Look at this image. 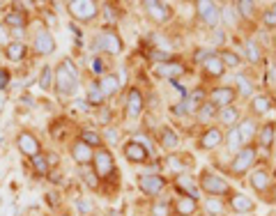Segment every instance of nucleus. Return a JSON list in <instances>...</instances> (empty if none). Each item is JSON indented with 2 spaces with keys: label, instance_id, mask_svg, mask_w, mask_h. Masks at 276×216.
Returning a JSON list of instances; mask_svg holds the SVG:
<instances>
[{
  "label": "nucleus",
  "instance_id": "1",
  "mask_svg": "<svg viewBox=\"0 0 276 216\" xmlns=\"http://www.w3.org/2000/svg\"><path fill=\"white\" fill-rule=\"evenodd\" d=\"M53 83H55V90H58L60 97L74 94V90L78 87V71H76L71 60H65V62L55 69V81Z\"/></svg>",
  "mask_w": 276,
  "mask_h": 216
},
{
  "label": "nucleus",
  "instance_id": "2",
  "mask_svg": "<svg viewBox=\"0 0 276 216\" xmlns=\"http://www.w3.org/2000/svg\"><path fill=\"white\" fill-rule=\"evenodd\" d=\"M201 186H203V191H205V193H212L214 198L230 191V186H228L226 179H221L219 175H212V173L203 175V177H201Z\"/></svg>",
  "mask_w": 276,
  "mask_h": 216
},
{
  "label": "nucleus",
  "instance_id": "3",
  "mask_svg": "<svg viewBox=\"0 0 276 216\" xmlns=\"http://www.w3.org/2000/svg\"><path fill=\"white\" fill-rule=\"evenodd\" d=\"M69 12L71 17L78 19V21H90V19L97 17V5L90 3V0H71Z\"/></svg>",
  "mask_w": 276,
  "mask_h": 216
},
{
  "label": "nucleus",
  "instance_id": "4",
  "mask_svg": "<svg viewBox=\"0 0 276 216\" xmlns=\"http://www.w3.org/2000/svg\"><path fill=\"white\" fill-rule=\"evenodd\" d=\"M92 163H95V173H97L99 177H111V175L115 173V163H113V157H111L109 150H99L97 154H95V159H92Z\"/></svg>",
  "mask_w": 276,
  "mask_h": 216
},
{
  "label": "nucleus",
  "instance_id": "5",
  "mask_svg": "<svg viewBox=\"0 0 276 216\" xmlns=\"http://www.w3.org/2000/svg\"><path fill=\"white\" fill-rule=\"evenodd\" d=\"M253 161H255V150H253V147H244V150L237 152V157L233 159L230 170H233L235 175H242V173H246V170L253 166Z\"/></svg>",
  "mask_w": 276,
  "mask_h": 216
},
{
  "label": "nucleus",
  "instance_id": "6",
  "mask_svg": "<svg viewBox=\"0 0 276 216\" xmlns=\"http://www.w3.org/2000/svg\"><path fill=\"white\" fill-rule=\"evenodd\" d=\"M95 44H97V49L106 51V53H113V55H118L120 51H122V42H120V37L115 33H111V30H104L102 35H97Z\"/></svg>",
  "mask_w": 276,
  "mask_h": 216
},
{
  "label": "nucleus",
  "instance_id": "7",
  "mask_svg": "<svg viewBox=\"0 0 276 216\" xmlns=\"http://www.w3.org/2000/svg\"><path fill=\"white\" fill-rule=\"evenodd\" d=\"M196 7H198V14L203 17V21H205L207 26H210V28H217L221 10H219L214 3H210V0H198V3H196Z\"/></svg>",
  "mask_w": 276,
  "mask_h": 216
},
{
  "label": "nucleus",
  "instance_id": "8",
  "mask_svg": "<svg viewBox=\"0 0 276 216\" xmlns=\"http://www.w3.org/2000/svg\"><path fill=\"white\" fill-rule=\"evenodd\" d=\"M163 184H166V182H163V177H159V175L145 173V175H141V177H138V186H141V191H143V193H150V195L161 193Z\"/></svg>",
  "mask_w": 276,
  "mask_h": 216
},
{
  "label": "nucleus",
  "instance_id": "9",
  "mask_svg": "<svg viewBox=\"0 0 276 216\" xmlns=\"http://www.w3.org/2000/svg\"><path fill=\"white\" fill-rule=\"evenodd\" d=\"M17 143H19V150H21L26 157L33 159V157H37V154H39V143H37V138H35L33 134H28V131L19 134Z\"/></svg>",
  "mask_w": 276,
  "mask_h": 216
},
{
  "label": "nucleus",
  "instance_id": "10",
  "mask_svg": "<svg viewBox=\"0 0 276 216\" xmlns=\"http://www.w3.org/2000/svg\"><path fill=\"white\" fill-rule=\"evenodd\" d=\"M35 49H37V53L42 55H49L55 51V42L53 37H51V33H46V30H37V35H35Z\"/></svg>",
  "mask_w": 276,
  "mask_h": 216
},
{
  "label": "nucleus",
  "instance_id": "11",
  "mask_svg": "<svg viewBox=\"0 0 276 216\" xmlns=\"http://www.w3.org/2000/svg\"><path fill=\"white\" fill-rule=\"evenodd\" d=\"M125 157L129 159V161L143 163V161H147V147L143 145V143H138V141L127 143L125 145Z\"/></svg>",
  "mask_w": 276,
  "mask_h": 216
},
{
  "label": "nucleus",
  "instance_id": "12",
  "mask_svg": "<svg viewBox=\"0 0 276 216\" xmlns=\"http://www.w3.org/2000/svg\"><path fill=\"white\" fill-rule=\"evenodd\" d=\"M145 7H147V14H150V19H154L157 23H163V21H168V19H170V10H168V5H163V3L147 0Z\"/></svg>",
  "mask_w": 276,
  "mask_h": 216
},
{
  "label": "nucleus",
  "instance_id": "13",
  "mask_svg": "<svg viewBox=\"0 0 276 216\" xmlns=\"http://www.w3.org/2000/svg\"><path fill=\"white\" fill-rule=\"evenodd\" d=\"M175 186H177L179 191H182V195H187V198L196 200L198 198V186H196V182L189 177V175H177V179H175Z\"/></svg>",
  "mask_w": 276,
  "mask_h": 216
},
{
  "label": "nucleus",
  "instance_id": "14",
  "mask_svg": "<svg viewBox=\"0 0 276 216\" xmlns=\"http://www.w3.org/2000/svg\"><path fill=\"white\" fill-rule=\"evenodd\" d=\"M233 99H235L233 87H214V90H212V103H214V106L226 108V106H230Z\"/></svg>",
  "mask_w": 276,
  "mask_h": 216
},
{
  "label": "nucleus",
  "instance_id": "15",
  "mask_svg": "<svg viewBox=\"0 0 276 216\" xmlns=\"http://www.w3.org/2000/svg\"><path fill=\"white\" fill-rule=\"evenodd\" d=\"M143 113V94L138 90L129 92V99H127V115L129 118H138Z\"/></svg>",
  "mask_w": 276,
  "mask_h": 216
},
{
  "label": "nucleus",
  "instance_id": "16",
  "mask_svg": "<svg viewBox=\"0 0 276 216\" xmlns=\"http://www.w3.org/2000/svg\"><path fill=\"white\" fill-rule=\"evenodd\" d=\"M97 85H99V90H102L104 97H111V94H115V92L120 90V85H122V83H120V78L115 74H109V76H104Z\"/></svg>",
  "mask_w": 276,
  "mask_h": 216
},
{
  "label": "nucleus",
  "instance_id": "17",
  "mask_svg": "<svg viewBox=\"0 0 276 216\" xmlns=\"http://www.w3.org/2000/svg\"><path fill=\"white\" fill-rule=\"evenodd\" d=\"M71 157H74L76 163L85 166V163H90L92 159H95V154H92V150L85 145V143H76V145L71 147Z\"/></svg>",
  "mask_w": 276,
  "mask_h": 216
},
{
  "label": "nucleus",
  "instance_id": "18",
  "mask_svg": "<svg viewBox=\"0 0 276 216\" xmlns=\"http://www.w3.org/2000/svg\"><path fill=\"white\" fill-rule=\"evenodd\" d=\"M221 131L219 129H207L205 134H203V138H201V147L203 150H214V147H219L221 145Z\"/></svg>",
  "mask_w": 276,
  "mask_h": 216
},
{
  "label": "nucleus",
  "instance_id": "19",
  "mask_svg": "<svg viewBox=\"0 0 276 216\" xmlns=\"http://www.w3.org/2000/svg\"><path fill=\"white\" fill-rule=\"evenodd\" d=\"M184 74V67L177 62H166V65H157V76L161 78H175V76Z\"/></svg>",
  "mask_w": 276,
  "mask_h": 216
},
{
  "label": "nucleus",
  "instance_id": "20",
  "mask_svg": "<svg viewBox=\"0 0 276 216\" xmlns=\"http://www.w3.org/2000/svg\"><path fill=\"white\" fill-rule=\"evenodd\" d=\"M175 209H177V214H182V216L196 214V200L187 198V195H179V198L175 200Z\"/></svg>",
  "mask_w": 276,
  "mask_h": 216
},
{
  "label": "nucleus",
  "instance_id": "21",
  "mask_svg": "<svg viewBox=\"0 0 276 216\" xmlns=\"http://www.w3.org/2000/svg\"><path fill=\"white\" fill-rule=\"evenodd\" d=\"M230 205H233L235 211H239V214H244V211H251L253 209V202H251L249 198L244 193H235L233 198H230Z\"/></svg>",
  "mask_w": 276,
  "mask_h": 216
},
{
  "label": "nucleus",
  "instance_id": "22",
  "mask_svg": "<svg viewBox=\"0 0 276 216\" xmlns=\"http://www.w3.org/2000/svg\"><path fill=\"white\" fill-rule=\"evenodd\" d=\"M205 69H207V74H212V76H221L223 74V62H221V58H217V55L212 53L210 58L205 60Z\"/></svg>",
  "mask_w": 276,
  "mask_h": 216
},
{
  "label": "nucleus",
  "instance_id": "23",
  "mask_svg": "<svg viewBox=\"0 0 276 216\" xmlns=\"http://www.w3.org/2000/svg\"><path fill=\"white\" fill-rule=\"evenodd\" d=\"M161 145L166 147V150H175V147L179 145L177 134H175L173 129H163V131H161Z\"/></svg>",
  "mask_w": 276,
  "mask_h": 216
},
{
  "label": "nucleus",
  "instance_id": "24",
  "mask_svg": "<svg viewBox=\"0 0 276 216\" xmlns=\"http://www.w3.org/2000/svg\"><path fill=\"white\" fill-rule=\"evenodd\" d=\"M23 55H26V44H21V42H12V44H7V58L10 60H21Z\"/></svg>",
  "mask_w": 276,
  "mask_h": 216
},
{
  "label": "nucleus",
  "instance_id": "25",
  "mask_svg": "<svg viewBox=\"0 0 276 216\" xmlns=\"http://www.w3.org/2000/svg\"><path fill=\"white\" fill-rule=\"evenodd\" d=\"M251 184H253L258 191H265L267 184H269V175H267L265 170H255V173L251 175Z\"/></svg>",
  "mask_w": 276,
  "mask_h": 216
},
{
  "label": "nucleus",
  "instance_id": "26",
  "mask_svg": "<svg viewBox=\"0 0 276 216\" xmlns=\"http://www.w3.org/2000/svg\"><path fill=\"white\" fill-rule=\"evenodd\" d=\"M5 23L12 30H21V28L26 26V19H23V14H19V12H10L5 17Z\"/></svg>",
  "mask_w": 276,
  "mask_h": 216
},
{
  "label": "nucleus",
  "instance_id": "27",
  "mask_svg": "<svg viewBox=\"0 0 276 216\" xmlns=\"http://www.w3.org/2000/svg\"><path fill=\"white\" fill-rule=\"evenodd\" d=\"M237 131H239V138H242V143H246L249 138H253V134H255V125L251 122V120H246V122H242V125L237 127Z\"/></svg>",
  "mask_w": 276,
  "mask_h": 216
},
{
  "label": "nucleus",
  "instance_id": "28",
  "mask_svg": "<svg viewBox=\"0 0 276 216\" xmlns=\"http://www.w3.org/2000/svg\"><path fill=\"white\" fill-rule=\"evenodd\" d=\"M214 113H217V106L212 101H205L201 106V111H198V120H201V122H210V120L214 118Z\"/></svg>",
  "mask_w": 276,
  "mask_h": 216
},
{
  "label": "nucleus",
  "instance_id": "29",
  "mask_svg": "<svg viewBox=\"0 0 276 216\" xmlns=\"http://www.w3.org/2000/svg\"><path fill=\"white\" fill-rule=\"evenodd\" d=\"M260 145L262 147H269L271 143H274V125H267V127H262L260 129Z\"/></svg>",
  "mask_w": 276,
  "mask_h": 216
},
{
  "label": "nucleus",
  "instance_id": "30",
  "mask_svg": "<svg viewBox=\"0 0 276 216\" xmlns=\"http://www.w3.org/2000/svg\"><path fill=\"white\" fill-rule=\"evenodd\" d=\"M51 85H53V69L46 65L42 69V74H39V87H42V90H49Z\"/></svg>",
  "mask_w": 276,
  "mask_h": 216
},
{
  "label": "nucleus",
  "instance_id": "31",
  "mask_svg": "<svg viewBox=\"0 0 276 216\" xmlns=\"http://www.w3.org/2000/svg\"><path fill=\"white\" fill-rule=\"evenodd\" d=\"M251 106H253L255 113H267V111L271 108V99L269 97H255Z\"/></svg>",
  "mask_w": 276,
  "mask_h": 216
},
{
  "label": "nucleus",
  "instance_id": "32",
  "mask_svg": "<svg viewBox=\"0 0 276 216\" xmlns=\"http://www.w3.org/2000/svg\"><path fill=\"white\" fill-rule=\"evenodd\" d=\"M221 120L226 122V125H235L237 122V111H235L233 106H226V108H221Z\"/></svg>",
  "mask_w": 276,
  "mask_h": 216
},
{
  "label": "nucleus",
  "instance_id": "33",
  "mask_svg": "<svg viewBox=\"0 0 276 216\" xmlns=\"http://www.w3.org/2000/svg\"><path fill=\"white\" fill-rule=\"evenodd\" d=\"M221 62H223V67H239V55L233 53V51H223Z\"/></svg>",
  "mask_w": 276,
  "mask_h": 216
},
{
  "label": "nucleus",
  "instance_id": "34",
  "mask_svg": "<svg viewBox=\"0 0 276 216\" xmlns=\"http://www.w3.org/2000/svg\"><path fill=\"white\" fill-rule=\"evenodd\" d=\"M81 138H83L81 143H85L87 147H92V145H102V136L95 134V131H83Z\"/></svg>",
  "mask_w": 276,
  "mask_h": 216
},
{
  "label": "nucleus",
  "instance_id": "35",
  "mask_svg": "<svg viewBox=\"0 0 276 216\" xmlns=\"http://www.w3.org/2000/svg\"><path fill=\"white\" fill-rule=\"evenodd\" d=\"M33 166H35V170H37L39 175H46V170H49V161H46V157H44V154L33 157Z\"/></svg>",
  "mask_w": 276,
  "mask_h": 216
},
{
  "label": "nucleus",
  "instance_id": "36",
  "mask_svg": "<svg viewBox=\"0 0 276 216\" xmlns=\"http://www.w3.org/2000/svg\"><path fill=\"white\" fill-rule=\"evenodd\" d=\"M95 175H97V173H92V170H85V168H81V177L85 179V184L90 186V189H97V186H99V179L95 177Z\"/></svg>",
  "mask_w": 276,
  "mask_h": 216
},
{
  "label": "nucleus",
  "instance_id": "37",
  "mask_svg": "<svg viewBox=\"0 0 276 216\" xmlns=\"http://www.w3.org/2000/svg\"><path fill=\"white\" fill-rule=\"evenodd\" d=\"M102 99H104V94H102V90H99V85L95 83V85L90 87V92H87V101L90 103H102Z\"/></svg>",
  "mask_w": 276,
  "mask_h": 216
},
{
  "label": "nucleus",
  "instance_id": "38",
  "mask_svg": "<svg viewBox=\"0 0 276 216\" xmlns=\"http://www.w3.org/2000/svg\"><path fill=\"white\" fill-rule=\"evenodd\" d=\"M246 58H249L251 62H258V60H260L258 44H253V42H249V44H246Z\"/></svg>",
  "mask_w": 276,
  "mask_h": 216
},
{
  "label": "nucleus",
  "instance_id": "39",
  "mask_svg": "<svg viewBox=\"0 0 276 216\" xmlns=\"http://www.w3.org/2000/svg\"><path fill=\"white\" fill-rule=\"evenodd\" d=\"M237 85H239V92H242L244 97H249L251 92H253V85H251V83L246 81L244 76H237Z\"/></svg>",
  "mask_w": 276,
  "mask_h": 216
},
{
  "label": "nucleus",
  "instance_id": "40",
  "mask_svg": "<svg viewBox=\"0 0 276 216\" xmlns=\"http://www.w3.org/2000/svg\"><path fill=\"white\" fill-rule=\"evenodd\" d=\"M242 145V138H239V131L237 129H230V134H228V147H239Z\"/></svg>",
  "mask_w": 276,
  "mask_h": 216
},
{
  "label": "nucleus",
  "instance_id": "41",
  "mask_svg": "<svg viewBox=\"0 0 276 216\" xmlns=\"http://www.w3.org/2000/svg\"><path fill=\"white\" fill-rule=\"evenodd\" d=\"M207 209H210V214H221V209H223L221 200H219V198H210V200H207Z\"/></svg>",
  "mask_w": 276,
  "mask_h": 216
},
{
  "label": "nucleus",
  "instance_id": "42",
  "mask_svg": "<svg viewBox=\"0 0 276 216\" xmlns=\"http://www.w3.org/2000/svg\"><path fill=\"white\" fill-rule=\"evenodd\" d=\"M239 12H242V17H251L253 14V3H246V0H239L237 3Z\"/></svg>",
  "mask_w": 276,
  "mask_h": 216
},
{
  "label": "nucleus",
  "instance_id": "43",
  "mask_svg": "<svg viewBox=\"0 0 276 216\" xmlns=\"http://www.w3.org/2000/svg\"><path fill=\"white\" fill-rule=\"evenodd\" d=\"M150 58L154 60V62H166V60H168V62H170V55H168V53H163V51H157V49H154V51H152V53H150Z\"/></svg>",
  "mask_w": 276,
  "mask_h": 216
},
{
  "label": "nucleus",
  "instance_id": "44",
  "mask_svg": "<svg viewBox=\"0 0 276 216\" xmlns=\"http://www.w3.org/2000/svg\"><path fill=\"white\" fill-rule=\"evenodd\" d=\"M76 207H78V211H81V214H87V211L92 209V202L87 198H83V200H78V202H76Z\"/></svg>",
  "mask_w": 276,
  "mask_h": 216
},
{
  "label": "nucleus",
  "instance_id": "45",
  "mask_svg": "<svg viewBox=\"0 0 276 216\" xmlns=\"http://www.w3.org/2000/svg\"><path fill=\"white\" fill-rule=\"evenodd\" d=\"M265 26L267 28H276V14L274 12H265Z\"/></svg>",
  "mask_w": 276,
  "mask_h": 216
},
{
  "label": "nucleus",
  "instance_id": "46",
  "mask_svg": "<svg viewBox=\"0 0 276 216\" xmlns=\"http://www.w3.org/2000/svg\"><path fill=\"white\" fill-rule=\"evenodd\" d=\"M106 141H109V143H118V129H113V127L106 129Z\"/></svg>",
  "mask_w": 276,
  "mask_h": 216
},
{
  "label": "nucleus",
  "instance_id": "47",
  "mask_svg": "<svg viewBox=\"0 0 276 216\" xmlns=\"http://www.w3.org/2000/svg\"><path fill=\"white\" fill-rule=\"evenodd\" d=\"M7 83H10V74H7L5 69H0V90L7 87Z\"/></svg>",
  "mask_w": 276,
  "mask_h": 216
},
{
  "label": "nucleus",
  "instance_id": "48",
  "mask_svg": "<svg viewBox=\"0 0 276 216\" xmlns=\"http://www.w3.org/2000/svg\"><path fill=\"white\" fill-rule=\"evenodd\" d=\"M104 67H106V65H104V62H102V60H95V62H92V71H95V74H102V71H104Z\"/></svg>",
  "mask_w": 276,
  "mask_h": 216
},
{
  "label": "nucleus",
  "instance_id": "49",
  "mask_svg": "<svg viewBox=\"0 0 276 216\" xmlns=\"http://www.w3.org/2000/svg\"><path fill=\"white\" fill-rule=\"evenodd\" d=\"M221 12H223V19H226L228 23H233V21H235V12L230 10V7H226V10H221Z\"/></svg>",
  "mask_w": 276,
  "mask_h": 216
},
{
  "label": "nucleus",
  "instance_id": "50",
  "mask_svg": "<svg viewBox=\"0 0 276 216\" xmlns=\"http://www.w3.org/2000/svg\"><path fill=\"white\" fill-rule=\"evenodd\" d=\"M109 118H111V111H109V108H102V113H99V122H104V125H106V122H109Z\"/></svg>",
  "mask_w": 276,
  "mask_h": 216
},
{
  "label": "nucleus",
  "instance_id": "51",
  "mask_svg": "<svg viewBox=\"0 0 276 216\" xmlns=\"http://www.w3.org/2000/svg\"><path fill=\"white\" fill-rule=\"evenodd\" d=\"M212 55V51H198V53H196V60H207Z\"/></svg>",
  "mask_w": 276,
  "mask_h": 216
},
{
  "label": "nucleus",
  "instance_id": "52",
  "mask_svg": "<svg viewBox=\"0 0 276 216\" xmlns=\"http://www.w3.org/2000/svg\"><path fill=\"white\" fill-rule=\"evenodd\" d=\"M154 216H166V205L154 207Z\"/></svg>",
  "mask_w": 276,
  "mask_h": 216
},
{
  "label": "nucleus",
  "instance_id": "53",
  "mask_svg": "<svg viewBox=\"0 0 276 216\" xmlns=\"http://www.w3.org/2000/svg\"><path fill=\"white\" fill-rule=\"evenodd\" d=\"M221 42H223V33L217 30V33H214V44H221Z\"/></svg>",
  "mask_w": 276,
  "mask_h": 216
},
{
  "label": "nucleus",
  "instance_id": "54",
  "mask_svg": "<svg viewBox=\"0 0 276 216\" xmlns=\"http://www.w3.org/2000/svg\"><path fill=\"white\" fill-rule=\"evenodd\" d=\"M3 108H5V99L0 97V111H3Z\"/></svg>",
  "mask_w": 276,
  "mask_h": 216
},
{
  "label": "nucleus",
  "instance_id": "55",
  "mask_svg": "<svg viewBox=\"0 0 276 216\" xmlns=\"http://www.w3.org/2000/svg\"><path fill=\"white\" fill-rule=\"evenodd\" d=\"M109 216H122V214H118V211H111V214Z\"/></svg>",
  "mask_w": 276,
  "mask_h": 216
},
{
  "label": "nucleus",
  "instance_id": "56",
  "mask_svg": "<svg viewBox=\"0 0 276 216\" xmlns=\"http://www.w3.org/2000/svg\"><path fill=\"white\" fill-rule=\"evenodd\" d=\"M269 12H274V14H276V3H274V7H271V10Z\"/></svg>",
  "mask_w": 276,
  "mask_h": 216
},
{
  "label": "nucleus",
  "instance_id": "57",
  "mask_svg": "<svg viewBox=\"0 0 276 216\" xmlns=\"http://www.w3.org/2000/svg\"><path fill=\"white\" fill-rule=\"evenodd\" d=\"M274 69H276V65H274Z\"/></svg>",
  "mask_w": 276,
  "mask_h": 216
}]
</instances>
